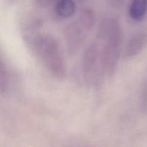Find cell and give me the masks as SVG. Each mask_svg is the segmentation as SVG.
I'll list each match as a JSON object with an SVG mask.
<instances>
[{"mask_svg":"<svg viewBox=\"0 0 147 147\" xmlns=\"http://www.w3.org/2000/svg\"><path fill=\"white\" fill-rule=\"evenodd\" d=\"M53 0H35L36 3L41 7H47L50 5Z\"/></svg>","mask_w":147,"mask_h":147,"instance_id":"obj_9","label":"cell"},{"mask_svg":"<svg viewBox=\"0 0 147 147\" xmlns=\"http://www.w3.org/2000/svg\"><path fill=\"white\" fill-rule=\"evenodd\" d=\"M56 13L62 18H69L76 11V4L73 0H57L55 5Z\"/></svg>","mask_w":147,"mask_h":147,"instance_id":"obj_7","label":"cell"},{"mask_svg":"<svg viewBox=\"0 0 147 147\" xmlns=\"http://www.w3.org/2000/svg\"><path fill=\"white\" fill-rule=\"evenodd\" d=\"M83 73L88 83L96 80L99 67H101V50L96 43H91L84 52L83 56ZM103 70V69H102Z\"/></svg>","mask_w":147,"mask_h":147,"instance_id":"obj_4","label":"cell"},{"mask_svg":"<svg viewBox=\"0 0 147 147\" xmlns=\"http://www.w3.org/2000/svg\"><path fill=\"white\" fill-rule=\"evenodd\" d=\"M147 12V0H132L129 7L131 18L135 21L142 20Z\"/></svg>","mask_w":147,"mask_h":147,"instance_id":"obj_6","label":"cell"},{"mask_svg":"<svg viewBox=\"0 0 147 147\" xmlns=\"http://www.w3.org/2000/svg\"><path fill=\"white\" fill-rule=\"evenodd\" d=\"M30 42L49 73L55 78H64L66 76L65 62L57 40L50 34H36L31 35Z\"/></svg>","mask_w":147,"mask_h":147,"instance_id":"obj_2","label":"cell"},{"mask_svg":"<svg viewBox=\"0 0 147 147\" xmlns=\"http://www.w3.org/2000/svg\"><path fill=\"white\" fill-rule=\"evenodd\" d=\"M89 32L90 30L78 19L66 26L64 32L65 40L67 52L70 55L77 54Z\"/></svg>","mask_w":147,"mask_h":147,"instance_id":"obj_3","label":"cell"},{"mask_svg":"<svg viewBox=\"0 0 147 147\" xmlns=\"http://www.w3.org/2000/svg\"><path fill=\"white\" fill-rule=\"evenodd\" d=\"M99 37L104 40L101 48V65L104 74L113 77L117 70L120 58L123 33L119 20L110 18L102 23Z\"/></svg>","mask_w":147,"mask_h":147,"instance_id":"obj_1","label":"cell"},{"mask_svg":"<svg viewBox=\"0 0 147 147\" xmlns=\"http://www.w3.org/2000/svg\"><path fill=\"white\" fill-rule=\"evenodd\" d=\"M146 42L147 35L145 33L135 34L128 41L125 47L123 54V58L129 60L138 55L144 49Z\"/></svg>","mask_w":147,"mask_h":147,"instance_id":"obj_5","label":"cell"},{"mask_svg":"<svg viewBox=\"0 0 147 147\" xmlns=\"http://www.w3.org/2000/svg\"><path fill=\"white\" fill-rule=\"evenodd\" d=\"M126 0H108L109 4L113 7H121L122 5H123Z\"/></svg>","mask_w":147,"mask_h":147,"instance_id":"obj_8","label":"cell"}]
</instances>
